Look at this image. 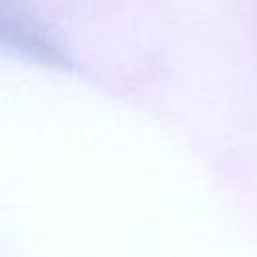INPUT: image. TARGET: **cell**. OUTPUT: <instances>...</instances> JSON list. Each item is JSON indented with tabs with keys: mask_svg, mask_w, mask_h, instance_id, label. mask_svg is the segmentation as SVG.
<instances>
[{
	"mask_svg": "<svg viewBox=\"0 0 257 257\" xmlns=\"http://www.w3.org/2000/svg\"><path fill=\"white\" fill-rule=\"evenodd\" d=\"M0 22L4 42L14 46L18 52L50 66H64L68 62L46 28L20 6H10L8 0H2Z\"/></svg>",
	"mask_w": 257,
	"mask_h": 257,
	"instance_id": "1",
	"label": "cell"
}]
</instances>
